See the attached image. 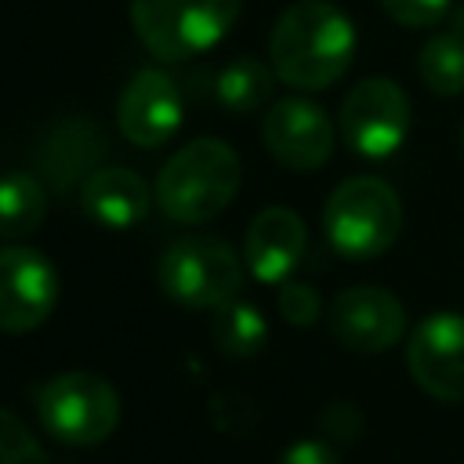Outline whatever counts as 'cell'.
<instances>
[{
	"label": "cell",
	"mask_w": 464,
	"mask_h": 464,
	"mask_svg": "<svg viewBox=\"0 0 464 464\" xmlns=\"http://www.w3.org/2000/svg\"><path fill=\"white\" fill-rule=\"evenodd\" d=\"M355 58L352 18L326 0L290 4L268 36V62L276 76L297 91H323L337 83Z\"/></svg>",
	"instance_id": "obj_1"
},
{
	"label": "cell",
	"mask_w": 464,
	"mask_h": 464,
	"mask_svg": "<svg viewBox=\"0 0 464 464\" xmlns=\"http://www.w3.org/2000/svg\"><path fill=\"white\" fill-rule=\"evenodd\" d=\"M239 156L221 138H196L181 145L156 178V203L181 225L218 218L239 192Z\"/></svg>",
	"instance_id": "obj_2"
},
{
	"label": "cell",
	"mask_w": 464,
	"mask_h": 464,
	"mask_svg": "<svg viewBox=\"0 0 464 464\" xmlns=\"http://www.w3.org/2000/svg\"><path fill=\"white\" fill-rule=\"evenodd\" d=\"M402 228L399 192L384 178H348L341 181L323 207V232L330 246L348 261L381 257Z\"/></svg>",
	"instance_id": "obj_3"
},
{
	"label": "cell",
	"mask_w": 464,
	"mask_h": 464,
	"mask_svg": "<svg viewBox=\"0 0 464 464\" xmlns=\"http://www.w3.org/2000/svg\"><path fill=\"white\" fill-rule=\"evenodd\" d=\"M243 0H130V25L160 62H188L210 51L239 18Z\"/></svg>",
	"instance_id": "obj_4"
},
{
	"label": "cell",
	"mask_w": 464,
	"mask_h": 464,
	"mask_svg": "<svg viewBox=\"0 0 464 464\" xmlns=\"http://www.w3.org/2000/svg\"><path fill=\"white\" fill-rule=\"evenodd\" d=\"M160 290L185 308H221L243 290L239 254L214 236H181L174 239L156 268Z\"/></svg>",
	"instance_id": "obj_5"
},
{
	"label": "cell",
	"mask_w": 464,
	"mask_h": 464,
	"mask_svg": "<svg viewBox=\"0 0 464 464\" xmlns=\"http://www.w3.org/2000/svg\"><path fill=\"white\" fill-rule=\"evenodd\" d=\"M36 417L65 446H98L120 424V395L102 373L65 370L36 392Z\"/></svg>",
	"instance_id": "obj_6"
},
{
	"label": "cell",
	"mask_w": 464,
	"mask_h": 464,
	"mask_svg": "<svg viewBox=\"0 0 464 464\" xmlns=\"http://www.w3.org/2000/svg\"><path fill=\"white\" fill-rule=\"evenodd\" d=\"M337 127L355 156L388 160L410 134V98L395 80L366 76L344 94Z\"/></svg>",
	"instance_id": "obj_7"
},
{
	"label": "cell",
	"mask_w": 464,
	"mask_h": 464,
	"mask_svg": "<svg viewBox=\"0 0 464 464\" xmlns=\"http://www.w3.org/2000/svg\"><path fill=\"white\" fill-rule=\"evenodd\" d=\"M406 366L431 399L464 402V312L424 315L410 334Z\"/></svg>",
	"instance_id": "obj_8"
},
{
	"label": "cell",
	"mask_w": 464,
	"mask_h": 464,
	"mask_svg": "<svg viewBox=\"0 0 464 464\" xmlns=\"http://www.w3.org/2000/svg\"><path fill=\"white\" fill-rule=\"evenodd\" d=\"M58 272L33 246H0V330L29 334L58 304Z\"/></svg>",
	"instance_id": "obj_9"
},
{
	"label": "cell",
	"mask_w": 464,
	"mask_h": 464,
	"mask_svg": "<svg viewBox=\"0 0 464 464\" xmlns=\"http://www.w3.org/2000/svg\"><path fill=\"white\" fill-rule=\"evenodd\" d=\"M265 149L290 170H315L334 152V123L308 98H279L261 123Z\"/></svg>",
	"instance_id": "obj_10"
},
{
	"label": "cell",
	"mask_w": 464,
	"mask_h": 464,
	"mask_svg": "<svg viewBox=\"0 0 464 464\" xmlns=\"http://www.w3.org/2000/svg\"><path fill=\"white\" fill-rule=\"evenodd\" d=\"M120 134L138 149H156L181 127V91L163 69H138L116 102Z\"/></svg>",
	"instance_id": "obj_11"
},
{
	"label": "cell",
	"mask_w": 464,
	"mask_h": 464,
	"mask_svg": "<svg viewBox=\"0 0 464 464\" xmlns=\"http://www.w3.org/2000/svg\"><path fill=\"white\" fill-rule=\"evenodd\" d=\"M330 330L352 352H384L406 330L402 301L381 286H348L330 304Z\"/></svg>",
	"instance_id": "obj_12"
},
{
	"label": "cell",
	"mask_w": 464,
	"mask_h": 464,
	"mask_svg": "<svg viewBox=\"0 0 464 464\" xmlns=\"http://www.w3.org/2000/svg\"><path fill=\"white\" fill-rule=\"evenodd\" d=\"M304 246H308L304 221L290 207H265L261 214H254V221L246 228L243 261L254 279L286 283V276L297 268Z\"/></svg>",
	"instance_id": "obj_13"
},
{
	"label": "cell",
	"mask_w": 464,
	"mask_h": 464,
	"mask_svg": "<svg viewBox=\"0 0 464 464\" xmlns=\"http://www.w3.org/2000/svg\"><path fill=\"white\" fill-rule=\"evenodd\" d=\"M152 192L130 167H98L80 185V207L105 228H130L149 214Z\"/></svg>",
	"instance_id": "obj_14"
},
{
	"label": "cell",
	"mask_w": 464,
	"mask_h": 464,
	"mask_svg": "<svg viewBox=\"0 0 464 464\" xmlns=\"http://www.w3.org/2000/svg\"><path fill=\"white\" fill-rule=\"evenodd\" d=\"M105 152V138L91 120H62L51 127L47 141L40 145V170L54 188H72L94 174V163Z\"/></svg>",
	"instance_id": "obj_15"
},
{
	"label": "cell",
	"mask_w": 464,
	"mask_h": 464,
	"mask_svg": "<svg viewBox=\"0 0 464 464\" xmlns=\"http://www.w3.org/2000/svg\"><path fill=\"white\" fill-rule=\"evenodd\" d=\"M47 218V192L44 185L25 174L11 170L0 178V239H25Z\"/></svg>",
	"instance_id": "obj_16"
},
{
	"label": "cell",
	"mask_w": 464,
	"mask_h": 464,
	"mask_svg": "<svg viewBox=\"0 0 464 464\" xmlns=\"http://www.w3.org/2000/svg\"><path fill=\"white\" fill-rule=\"evenodd\" d=\"M417 72L431 94L439 98L460 94L464 91V25L431 36L417 54Z\"/></svg>",
	"instance_id": "obj_17"
},
{
	"label": "cell",
	"mask_w": 464,
	"mask_h": 464,
	"mask_svg": "<svg viewBox=\"0 0 464 464\" xmlns=\"http://www.w3.org/2000/svg\"><path fill=\"white\" fill-rule=\"evenodd\" d=\"M272 80H276L272 65H265L257 58H236L218 72L214 94L232 112H254L272 98Z\"/></svg>",
	"instance_id": "obj_18"
},
{
	"label": "cell",
	"mask_w": 464,
	"mask_h": 464,
	"mask_svg": "<svg viewBox=\"0 0 464 464\" xmlns=\"http://www.w3.org/2000/svg\"><path fill=\"white\" fill-rule=\"evenodd\" d=\"M210 334H214V344H218L225 355L246 359V355L261 352V344H265V337H268V323H265V315H261L250 301H239V297H236V301L214 308Z\"/></svg>",
	"instance_id": "obj_19"
},
{
	"label": "cell",
	"mask_w": 464,
	"mask_h": 464,
	"mask_svg": "<svg viewBox=\"0 0 464 464\" xmlns=\"http://www.w3.org/2000/svg\"><path fill=\"white\" fill-rule=\"evenodd\" d=\"M0 464H51L40 439L7 410H0Z\"/></svg>",
	"instance_id": "obj_20"
},
{
	"label": "cell",
	"mask_w": 464,
	"mask_h": 464,
	"mask_svg": "<svg viewBox=\"0 0 464 464\" xmlns=\"http://www.w3.org/2000/svg\"><path fill=\"white\" fill-rule=\"evenodd\" d=\"M450 4L453 0H381L384 14L392 22H399V25H410V29L439 25L450 14Z\"/></svg>",
	"instance_id": "obj_21"
},
{
	"label": "cell",
	"mask_w": 464,
	"mask_h": 464,
	"mask_svg": "<svg viewBox=\"0 0 464 464\" xmlns=\"http://www.w3.org/2000/svg\"><path fill=\"white\" fill-rule=\"evenodd\" d=\"M319 312H323L319 294L308 283H283L279 286V315L290 326H312L319 319Z\"/></svg>",
	"instance_id": "obj_22"
},
{
	"label": "cell",
	"mask_w": 464,
	"mask_h": 464,
	"mask_svg": "<svg viewBox=\"0 0 464 464\" xmlns=\"http://www.w3.org/2000/svg\"><path fill=\"white\" fill-rule=\"evenodd\" d=\"M279 464H341V460H337V453H334L326 442L304 439V442H294V446L279 457Z\"/></svg>",
	"instance_id": "obj_23"
},
{
	"label": "cell",
	"mask_w": 464,
	"mask_h": 464,
	"mask_svg": "<svg viewBox=\"0 0 464 464\" xmlns=\"http://www.w3.org/2000/svg\"><path fill=\"white\" fill-rule=\"evenodd\" d=\"M460 145H464V130H460Z\"/></svg>",
	"instance_id": "obj_24"
}]
</instances>
